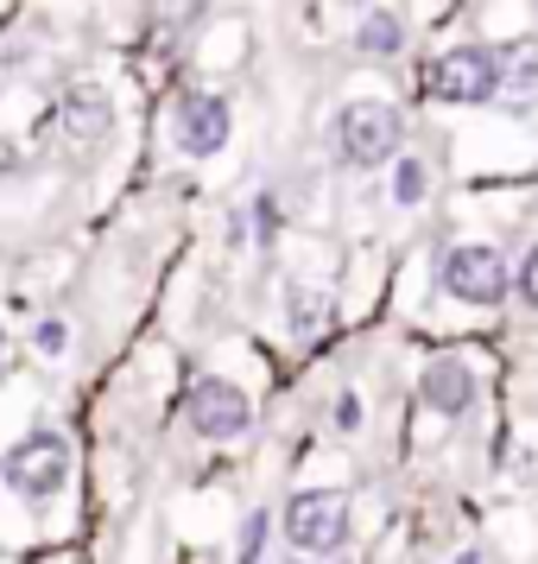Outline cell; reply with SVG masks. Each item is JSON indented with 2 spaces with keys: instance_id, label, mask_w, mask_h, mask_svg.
Segmentation results:
<instances>
[{
  "instance_id": "1",
  "label": "cell",
  "mask_w": 538,
  "mask_h": 564,
  "mask_svg": "<svg viewBox=\"0 0 538 564\" xmlns=\"http://www.w3.org/2000/svg\"><path fill=\"white\" fill-rule=\"evenodd\" d=\"M406 147V115L393 102H349L336 115V159L349 172H374V165H393Z\"/></svg>"
},
{
  "instance_id": "2",
  "label": "cell",
  "mask_w": 538,
  "mask_h": 564,
  "mask_svg": "<svg viewBox=\"0 0 538 564\" xmlns=\"http://www.w3.org/2000/svg\"><path fill=\"white\" fill-rule=\"evenodd\" d=\"M507 260L482 248V241H457L437 254V292L457 299V305H501L507 299Z\"/></svg>"
},
{
  "instance_id": "3",
  "label": "cell",
  "mask_w": 538,
  "mask_h": 564,
  "mask_svg": "<svg viewBox=\"0 0 538 564\" xmlns=\"http://www.w3.org/2000/svg\"><path fill=\"white\" fill-rule=\"evenodd\" d=\"M279 520H285V545L305 552V558H330V552H342V539H349V501L336 488L292 495Z\"/></svg>"
},
{
  "instance_id": "4",
  "label": "cell",
  "mask_w": 538,
  "mask_h": 564,
  "mask_svg": "<svg viewBox=\"0 0 538 564\" xmlns=\"http://www.w3.org/2000/svg\"><path fill=\"white\" fill-rule=\"evenodd\" d=\"M431 96L450 108H482L501 96V52L494 45H450L431 64Z\"/></svg>"
},
{
  "instance_id": "5",
  "label": "cell",
  "mask_w": 538,
  "mask_h": 564,
  "mask_svg": "<svg viewBox=\"0 0 538 564\" xmlns=\"http://www.w3.org/2000/svg\"><path fill=\"white\" fill-rule=\"evenodd\" d=\"M7 488L13 495H26V501H52L64 476H70V437L64 432H32L26 444H13L7 451Z\"/></svg>"
},
{
  "instance_id": "6",
  "label": "cell",
  "mask_w": 538,
  "mask_h": 564,
  "mask_svg": "<svg viewBox=\"0 0 538 564\" xmlns=\"http://www.w3.org/2000/svg\"><path fill=\"white\" fill-rule=\"evenodd\" d=\"M184 412H190V432L209 437V444H222V437H241L254 425V406H248V393L222 375H204V381L184 393Z\"/></svg>"
},
{
  "instance_id": "7",
  "label": "cell",
  "mask_w": 538,
  "mask_h": 564,
  "mask_svg": "<svg viewBox=\"0 0 538 564\" xmlns=\"http://www.w3.org/2000/svg\"><path fill=\"white\" fill-rule=\"evenodd\" d=\"M229 133H234V108L222 102V96H209V89L184 96L178 115H172V140H178L190 159H216L229 147Z\"/></svg>"
},
{
  "instance_id": "8",
  "label": "cell",
  "mask_w": 538,
  "mask_h": 564,
  "mask_svg": "<svg viewBox=\"0 0 538 564\" xmlns=\"http://www.w3.org/2000/svg\"><path fill=\"white\" fill-rule=\"evenodd\" d=\"M418 393H425V406H431L437 419H462V412L475 406L482 381H475V368L462 356H437L431 368L418 375Z\"/></svg>"
},
{
  "instance_id": "9",
  "label": "cell",
  "mask_w": 538,
  "mask_h": 564,
  "mask_svg": "<svg viewBox=\"0 0 538 564\" xmlns=\"http://www.w3.org/2000/svg\"><path fill=\"white\" fill-rule=\"evenodd\" d=\"M355 52H361V57H374V64H393V57L406 52V20H399L393 7H374V13H361Z\"/></svg>"
},
{
  "instance_id": "10",
  "label": "cell",
  "mask_w": 538,
  "mask_h": 564,
  "mask_svg": "<svg viewBox=\"0 0 538 564\" xmlns=\"http://www.w3.org/2000/svg\"><path fill=\"white\" fill-rule=\"evenodd\" d=\"M501 89L513 96H538V39H519L501 52Z\"/></svg>"
},
{
  "instance_id": "11",
  "label": "cell",
  "mask_w": 538,
  "mask_h": 564,
  "mask_svg": "<svg viewBox=\"0 0 538 564\" xmlns=\"http://www.w3.org/2000/svg\"><path fill=\"white\" fill-rule=\"evenodd\" d=\"M425 197H431V165L425 159H393V204L418 209Z\"/></svg>"
},
{
  "instance_id": "12",
  "label": "cell",
  "mask_w": 538,
  "mask_h": 564,
  "mask_svg": "<svg viewBox=\"0 0 538 564\" xmlns=\"http://www.w3.org/2000/svg\"><path fill=\"white\" fill-rule=\"evenodd\" d=\"M266 539H273V513L254 508L241 520V539H234V564H260L266 558Z\"/></svg>"
},
{
  "instance_id": "13",
  "label": "cell",
  "mask_w": 538,
  "mask_h": 564,
  "mask_svg": "<svg viewBox=\"0 0 538 564\" xmlns=\"http://www.w3.org/2000/svg\"><path fill=\"white\" fill-rule=\"evenodd\" d=\"M323 324V292H310V285H292V330L310 336Z\"/></svg>"
},
{
  "instance_id": "14",
  "label": "cell",
  "mask_w": 538,
  "mask_h": 564,
  "mask_svg": "<svg viewBox=\"0 0 538 564\" xmlns=\"http://www.w3.org/2000/svg\"><path fill=\"white\" fill-rule=\"evenodd\" d=\"M32 343H39V356H64V349H70V324H64V317H45Z\"/></svg>"
},
{
  "instance_id": "15",
  "label": "cell",
  "mask_w": 538,
  "mask_h": 564,
  "mask_svg": "<svg viewBox=\"0 0 538 564\" xmlns=\"http://www.w3.org/2000/svg\"><path fill=\"white\" fill-rule=\"evenodd\" d=\"M519 299H526V311H538V248H526V260H519Z\"/></svg>"
}]
</instances>
